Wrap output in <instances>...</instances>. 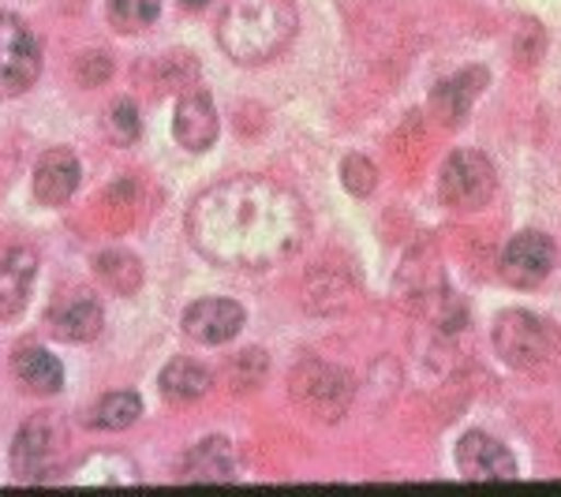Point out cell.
Segmentation results:
<instances>
[{
    "mask_svg": "<svg viewBox=\"0 0 561 497\" xmlns=\"http://www.w3.org/2000/svg\"><path fill=\"white\" fill-rule=\"evenodd\" d=\"M307 210L288 187L262 176H232L206 187L187 210V240L214 266L266 269L307 240Z\"/></svg>",
    "mask_w": 561,
    "mask_h": 497,
    "instance_id": "obj_1",
    "label": "cell"
},
{
    "mask_svg": "<svg viewBox=\"0 0 561 497\" xmlns=\"http://www.w3.org/2000/svg\"><path fill=\"white\" fill-rule=\"evenodd\" d=\"M293 0H232L217 23V42L237 65H266L296 38Z\"/></svg>",
    "mask_w": 561,
    "mask_h": 497,
    "instance_id": "obj_2",
    "label": "cell"
},
{
    "mask_svg": "<svg viewBox=\"0 0 561 497\" xmlns=\"http://www.w3.org/2000/svg\"><path fill=\"white\" fill-rule=\"evenodd\" d=\"M494 348L513 370H550L561 363V330L528 311H505L494 322Z\"/></svg>",
    "mask_w": 561,
    "mask_h": 497,
    "instance_id": "obj_3",
    "label": "cell"
},
{
    "mask_svg": "<svg viewBox=\"0 0 561 497\" xmlns=\"http://www.w3.org/2000/svg\"><path fill=\"white\" fill-rule=\"evenodd\" d=\"M71 453L68 441V427L60 415L53 412H38L23 423L20 434H15L12 446V475L20 483H49L65 472Z\"/></svg>",
    "mask_w": 561,
    "mask_h": 497,
    "instance_id": "obj_4",
    "label": "cell"
},
{
    "mask_svg": "<svg viewBox=\"0 0 561 497\" xmlns=\"http://www.w3.org/2000/svg\"><path fill=\"white\" fill-rule=\"evenodd\" d=\"M288 393L300 404L307 415L325 423L345 419V412L352 408V396H356V382H352L348 370H341L337 363H325V359H307L293 370L288 378Z\"/></svg>",
    "mask_w": 561,
    "mask_h": 497,
    "instance_id": "obj_5",
    "label": "cell"
},
{
    "mask_svg": "<svg viewBox=\"0 0 561 497\" xmlns=\"http://www.w3.org/2000/svg\"><path fill=\"white\" fill-rule=\"evenodd\" d=\"M497 173L483 150H457L438 173V195L454 210H479L494 198Z\"/></svg>",
    "mask_w": 561,
    "mask_h": 497,
    "instance_id": "obj_6",
    "label": "cell"
},
{
    "mask_svg": "<svg viewBox=\"0 0 561 497\" xmlns=\"http://www.w3.org/2000/svg\"><path fill=\"white\" fill-rule=\"evenodd\" d=\"M42 71V45L20 15L0 12V97H20Z\"/></svg>",
    "mask_w": 561,
    "mask_h": 497,
    "instance_id": "obj_7",
    "label": "cell"
},
{
    "mask_svg": "<svg viewBox=\"0 0 561 497\" xmlns=\"http://www.w3.org/2000/svg\"><path fill=\"white\" fill-rule=\"evenodd\" d=\"M558 262V247L547 232H517L502 251V281L513 285V288H536L550 277Z\"/></svg>",
    "mask_w": 561,
    "mask_h": 497,
    "instance_id": "obj_8",
    "label": "cell"
},
{
    "mask_svg": "<svg viewBox=\"0 0 561 497\" xmlns=\"http://www.w3.org/2000/svg\"><path fill=\"white\" fill-rule=\"evenodd\" d=\"M102 303L87 292V288H68L45 311V325L57 340H71V345H87L102 333Z\"/></svg>",
    "mask_w": 561,
    "mask_h": 497,
    "instance_id": "obj_9",
    "label": "cell"
},
{
    "mask_svg": "<svg viewBox=\"0 0 561 497\" xmlns=\"http://www.w3.org/2000/svg\"><path fill=\"white\" fill-rule=\"evenodd\" d=\"M457 467L472 483H510V478H517L513 453L483 430H468L457 441Z\"/></svg>",
    "mask_w": 561,
    "mask_h": 497,
    "instance_id": "obj_10",
    "label": "cell"
},
{
    "mask_svg": "<svg viewBox=\"0 0 561 497\" xmlns=\"http://www.w3.org/2000/svg\"><path fill=\"white\" fill-rule=\"evenodd\" d=\"M34 274H38V255L26 243H8L0 247V322L15 319L31 296Z\"/></svg>",
    "mask_w": 561,
    "mask_h": 497,
    "instance_id": "obj_11",
    "label": "cell"
},
{
    "mask_svg": "<svg viewBox=\"0 0 561 497\" xmlns=\"http://www.w3.org/2000/svg\"><path fill=\"white\" fill-rule=\"evenodd\" d=\"M243 330V307L232 300H198L184 311V333L198 345H225Z\"/></svg>",
    "mask_w": 561,
    "mask_h": 497,
    "instance_id": "obj_12",
    "label": "cell"
},
{
    "mask_svg": "<svg viewBox=\"0 0 561 497\" xmlns=\"http://www.w3.org/2000/svg\"><path fill=\"white\" fill-rule=\"evenodd\" d=\"M486 83H491L486 68H465V71H457L454 79H442V83L431 90V113L438 116L442 124L457 128V124H465V116L472 113L476 97L483 94Z\"/></svg>",
    "mask_w": 561,
    "mask_h": 497,
    "instance_id": "obj_13",
    "label": "cell"
},
{
    "mask_svg": "<svg viewBox=\"0 0 561 497\" xmlns=\"http://www.w3.org/2000/svg\"><path fill=\"white\" fill-rule=\"evenodd\" d=\"M173 131H176V142L184 150H210L214 139H217V108H214V97L206 90H192V94L180 97L176 105V116H173Z\"/></svg>",
    "mask_w": 561,
    "mask_h": 497,
    "instance_id": "obj_14",
    "label": "cell"
},
{
    "mask_svg": "<svg viewBox=\"0 0 561 497\" xmlns=\"http://www.w3.org/2000/svg\"><path fill=\"white\" fill-rule=\"evenodd\" d=\"M79 187V158L65 147L45 150L34 165V195L45 206H65Z\"/></svg>",
    "mask_w": 561,
    "mask_h": 497,
    "instance_id": "obj_15",
    "label": "cell"
},
{
    "mask_svg": "<svg viewBox=\"0 0 561 497\" xmlns=\"http://www.w3.org/2000/svg\"><path fill=\"white\" fill-rule=\"evenodd\" d=\"M237 475H240L237 449L225 438L198 441L192 453L184 456V472H180L184 483H237Z\"/></svg>",
    "mask_w": 561,
    "mask_h": 497,
    "instance_id": "obj_16",
    "label": "cell"
},
{
    "mask_svg": "<svg viewBox=\"0 0 561 497\" xmlns=\"http://www.w3.org/2000/svg\"><path fill=\"white\" fill-rule=\"evenodd\" d=\"M12 370L20 378V385L34 396H53L65 385V367L53 351H45L38 345H20L12 351Z\"/></svg>",
    "mask_w": 561,
    "mask_h": 497,
    "instance_id": "obj_17",
    "label": "cell"
},
{
    "mask_svg": "<svg viewBox=\"0 0 561 497\" xmlns=\"http://www.w3.org/2000/svg\"><path fill=\"white\" fill-rule=\"evenodd\" d=\"M161 385V396L173 404H195L203 401L206 393H210V370H206L203 363H195V359H173L165 370H161L158 378Z\"/></svg>",
    "mask_w": 561,
    "mask_h": 497,
    "instance_id": "obj_18",
    "label": "cell"
},
{
    "mask_svg": "<svg viewBox=\"0 0 561 497\" xmlns=\"http://www.w3.org/2000/svg\"><path fill=\"white\" fill-rule=\"evenodd\" d=\"M142 415V401L135 393H108L90 412V427L94 430H128Z\"/></svg>",
    "mask_w": 561,
    "mask_h": 497,
    "instance_id": "obj_19",
    "label": "cell"
},
{
    "mask_svg": "<svg viewBox=\"0 0 561 497\" xmlns=\"http://www.w3.org/2000/svg\"><path fill=\"white\" fill-rule=\"evenodd\" d=\"M158 12H161V0H108V23L121 34L147 31L158 20Z\"/></svg>",
    "mask_w": 561,
    "mask_h": 497,
    "instance_id": "obj_20",
    "label": "cell"
},
{
    "mask_svg": "<svg viewBox=\"0 0 561 497\" xmlns=\"http://www.w3.org/2000/svg\"><path fill=\"white\" fill-rule=\"evenodd\" d=\"M98 274H102L105 285H113L116 292H135L142 281V266L135 262L131 255H124V251H105L102 258H98Z\"/></svg>",
    "mask_w": 561,
    "mask_h": 497,
    "instance_id": "obj_21",
    "label": "cell"
},
{
    "mask_svg": "<svg viewBox=\"0 0 561 497\" xmlns=\"http://www.w3.org/2000/svg\"><path fill=\"white\" fill-rule=\"evenodd\" d=\"M105 128H108V135H113V142L131 147L142 131V120H139V113H135L131 102H116V105H108V113H105Z\"/></svg>",
    "mask_w": 561,
    "mask_h": 497,
    "instance_id": "obj_22",
    "label": "cell"
},
{
    "mask_svg": "<svg viewBox=\"0 0 561 497\" xmlns=\"http://www.w3.org/2000/svg\"><path fill=\"white\" fill-rule=\"evenodd\" d=\"M341 180H345V187L356 198H367L370 192H375L378 173H375V165H370L364 153H352V158L341 161Z\"/></svg>",
    "mask_w": 561,
    "mask_h": 497,
    "instance_id": "obj_23",
    "label": "cell"
},
{
    "mask_svg": "<svg viewBox=\"0 0 561 497\" xmlns=\"http://www.w3.org/2000/svg\"><path fill=\"white\" fill-rule=\"evenodd\" d=\"M90 65H94V68H83V83L87 86H98L108 76V71H113V65H108L102 53H90Z\"/></svg>",
    "mask_w": 561,
    "mask_h": 497,
    "instance_id": "obj_24",
    "label": "cell"
},
{
    "mask_svg": "<svg viewBox=\"0 0 561 497\" xmlns=\"http://www.w3.org/2000/svg\"><path fill=\"white\" fill-rule=\"evenodd\" d=\"M180 4H184V8H206L210 0H180Z\"/></svg>",
    "mask_w": 561,
    "mask_h": 497,
    "instance_id": "obj_25",
    "label": "cell"
}]
</instances>
